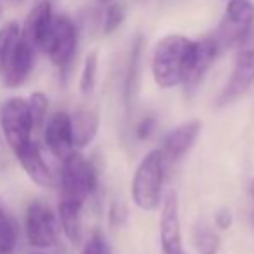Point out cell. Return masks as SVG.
Returning a JSON list of instances; mask_svg holds the SVG:
<instances>
[{
    "label": "cell",
    "mask_w": 254,
    "mask_h": 254,
    "mask_svg": "<svg viewBox=\"0 0 254 254\" xmlns=\"http://www.w3.org/2000/svg\"><path fill=\"white\" fill-rule=\"evenodd\" d=\"M98 188V173L91 160L73 150L63 159L61 198L85 204Z\"/></svg>",
    "instance_id": "3"
},
{
    "label": "cell",
    "mask_w": 254,
    "mask_h": 254,
    "mask_svg": "<svg viewBox=\"0 0 254 254\" xmlns=\"http://www.w3.org/2000/svg\"><path fill=\"white\" fill-rule=\"evenodd\" d=\"M249 191H251V197L254 198V181L251 183V187H249Z\"/></svg>",
    "instance_id": "30"
},
{
    "label": "cell",
    "mask_w": 254,
    "mask_h": 254,
    "mask_svg": "<svg viewBox=\"0 0 254 254\" xmlns=\"http://www.w3.org/2000/svg\"><path fill=\"white\" fill-rule=\"evenodd\" d=\"M0 127L12 152H18L32 141L33 120L28 101L23 98H11L0 108Z\"/></svg>",
    "instance_id": "4"
},
{
    "label": "cell",
    "mask_w": 254,
    "mask_h": 254,
    "mask_svg": "<svg viewBox=\"0 0 254 254\" xmlns=\"http://www.w3.org/2000/svg\"><path fill=\"white\" fill-rule=\"evenodd\" d=\"M202 131V122L198 119L188 120V122L180 124L178 127H174L173 131L167 132V136L164 138L162 143V155L166 159V162H178L181 160L197 143L198 136Z\"/></svg>",
    "instance_id": "10"
},
{
    "label": "cell",
    "mask_w": 254,
    "mask_h": 254,
    "mask_svg": "<svg viewBox=\"0 0 254 254\" xmlns=\"http://www.w3.org/2000/svg\"><path fill=\"white\" fill-rule=\"evenodd\" d=\"M98 66H99V58L98 53H89L84 61V68H82L80 75V91L84 96H89L96 87V80H98Z\"/></svg>",
    "instance_id": "21"
},
{
    "label": "cell",
    "mask_w": 254,
    "mask_h": 254,
    "mask_svg": "<svg viewBox=\"0 0 254 254\" xmlns=\"http://www.w3.org/2000/svg\"><path fill=\"white\" fill-rule=\"evenodd\" d=\"M195 53V40L183 35H167L153 49L152 75L160 89L183 85Z\"/></svg>",
    "instance_id": "1"
},
{
    "label": "cell",
    "mask_w": 254,
    "mask_h": 254,
    "mask_svg": "<svg viewBox=\"0 0 254 254\" xmlns=\"http://www.w3.org/2000/svg\"><path fill=\"white\" fill-rule=\"evenodd\" d=\"M21 39V30L18 23H7L0 28V71L4 70L9 58L12 56L16 46Z\"/></svg>",
    "instance_id": "20"
},
{
    "label": "cell",
    "mask_w": 254,
    "mask_h": 254,
    "mask_svg": "<svg viewBox=\"0 0 254 254\" xmlns=\"http://www.w3.org/2000/svg\"><path fill=\"white\" fill-rule=\"evenodd\" d=\"M35 53H37L35 47L26 39H23V35H21V39H19L12 56L9 58L5 68L0 71L2 78H4V84L7 85V87L14 89L25 84L26 78L32 73L33 64H35Z\"/></svg>",
    "instance_id": "13"
},
{
    "label": "cell",
    "mask_w": 254,
    "mask_h": 254,
    "mask_svg": "<svg viewBox=\"0 0 254 254\" xmlns=\"http://www.w3.org/2000/svg\"><path fill=\"white\" fill-rule=\"evenodd\" d=\"M23 0H0V11H4V9H11L16 7L18 4H21Z\"/></svg>",
    "instance_id": "29"
},
{
    "label": "cell",
    "mask_w": 254,
    "mask_h": 254,
    "mask_svg": "<svg viewBox=\"0 0 254 254\" xmlns=\"http://www.w3.org/2000/svg\"><path fill=\"white\" fill-rule=\"evenodd\" d=\"M26 239L33 247L47 249L58 242L60 233V219L53 209L40 200H33L26 209Z\"/></svg>",
    "instance_id": "7"
},
{
    "label": "cell",
    "mask_w": 254,
    "mask_h": 254,
    "mask_svg": "<svg viewBox=\"0 0 254 254\" xmlns=\"http://www.w3.org/2000/svg\"><path fill=\"white\" fill-rule=\"evenodd\" d=\"M14 155L33 183H37L39 187L44 188H53L56 185V178H54L49 164L46 162L39 145L33 139L28 145L19 148L18 152H14Z\"/></svg>",
    "instance_id": "14"
},
{
    "label": "cell",
    "mask_w": 254,
    "mask_h": 254,
    "mask_svg": "<svg viewBox=\"0 0 254 254\" xmlns=\"http://www.w3.org/2000/svg\"><path fill=\"white\" fill-rule=\"evenodd\" d=\"M16 247V228L12 221L0 209V254H12Z\"/></svg>",
    "instance_id": "23"
},
{
    "label": "cell",
    "mask_w": 254,
    "mask_h": 254,
    "mask_svg": "<svg viewBox=\"0 0 254 254\" xmlns=\"http://www.w3.org/2000/svg\"><path fill=\"white\" fill-rule=\"evenodd\" d=\"M103 2H112V0H103Z\"/></svg>",
    "instance_id": "31"
},
{
    "label": "cell",
    "mask_w": 254,
    "mask_h": 254,
    "mask_svg": "<svg viewBox=\"0 0 254 254\" xmlns=\"http://www.w3.org/2000/svg\"><path fill=\"white\" fill-rule=\"evenodd\" d=\"M80 254H112V249H110V244L106 237L103 235V232L94 230L87 239V242L84 244Z\"/></svg>",
    "instance_id": "24"
},
{
    "label": "cell",
    "mask_w": 254,
    "mask_h": 254,
    "mask_svg": "<svg viewBox=\"0 0 254 254\" xmlns=\"http://www.w3.org/2000/svg\"><path fill=\"white\" fill-rule=\"evenodd\" d=\"M82 209L84 204L68 200V198H61L60 209H58L61 230L73 246L80 244L82 240Z\"/></svg>",
    "instance_id": "18"
},
{
    "label": "cell",
    "mask_w": 254,
    "mask_h": 254,
    "mask_svg": "<svg viewBox=\"0 0 254 254\" xmlns=\"http://www.w3.org/2000/svg\"><path fill=\"white\" fill-rule=\"evenodd\" d=\"M166 159L160 150L148 152L136 167L131 183V195L136 207L141 211H155L162 202Z\"/></svg>",
    "instance_id": "2"
},
{
    "label": "cell",
    "mask_w": 254,
    "mask_h": 254,
    "mask_svg": "<svg viewBox=\"0 0 254 254\" xmlns=\"http://www.w3.org/2000/svg\"><path fill=\"white\" fill-rule=\"evenodd\" d=\"M155 127H157V119H155V117H153V115L143 117V119L139 120V122L136 124V127H134L136 139H138V141H146V139L153 134Z\"/></svg>",
    "instance_id": "26"
},
{
    "label": "cell",
    "mask_w": 254,
    "mask_h": 254,
    "mask_svg": "<svg viewBox=\"0 0 254 254\" xmlns=\"http://www.w3.org/2000/svg\"><path fill=\"white\" fill-rule=\"evenodd\" d=\"M78 33L77 26L66 16H54L49 37L42 47V53L47 54L51 63L61 71H64L71 64L77 53Z\"/></svg>",
    "instance_id": "6"
},
{
    "label": "cell",
    "mask_w": 254,
    "mask_h": 254,
    "mask_svg": "<svg viewBox=\"0 0 254 254\" xmlns=\"http://www.w3.org/2000/svg\"><path fill=\"white\" fill-rule=\"evenodd\" d=\"M141 60H143V39L136 37L134 44L129 54V63H127L126 78H124V105L127 112H131L132 103L136 99L141 80Z\"/></svg>",
    "instance_id": "16"
},
{
    "label": "cell",
    "mask_w": 254,
    "mask_h": 254,
    "mask_svg": "<svg viewBox=\"0 0 254 254\" xmlns=\"http://www.w3.org/2000/svg\"><path fill=\"white\" fill-rule=\"evenodd\" d=\"M254 28V5L249 0H230L226 5L225 18L219 25L218 40L219 47L242 46L249 40Z\"/></svg>",
    "instance_id": "5"
},
{
    "label": "cell",
    "mask_w": 254,
    "mask_h": 254,
    "mask_svg": "<svg viewBox=\"0 0 254 254\" xmlns=\"http://www.w3.org/2000/svg\"><path fill=\"white\" fill-rule=\"evenodd\" d=\"M127 221V209L120 200H115L110 207V223L112 226H122Z\"/></svg>",
    "instance_id": "27"
},
{
    "label": "cell",
    "mask_w": 254,
    "mask_h": 254,
    "mask_svg": "<svg viewBox=\"0 0 254 254\" xmlns=\"http://www.w3.org/2000/svg\"><path fill=\"white\" fill-rule=\"evenodd\" d=\"M219 49L221 47H219L218 40L214 37H207V39H202L195 42L193 60H191L190 70H188V75L183 82V87L188 94H193L198 89V85L202 84L207 71L211 70Z\"/></svg>",
    "instance_id": "11"
},
{
    "label": "cell",
    "mask_w": 254,
    "mask_h": 254,
    "mask_svg": "<svg viewBox=\"0 0 254 254\" xmlns=\"http://www.w3.org/2000/svg\"><path fill=\"white\" fill-rule=\"evenodd\" d=\"M71 119V136H73L75 148H85L94 141L99 129V115L96 110L82 108L77 110Z\"/></svg>",
    "instance_id": "17"
},
{
    "label": "cell",
    "mask_w": 254,
    "mask_h": 254,
    "mask_svg": "<svg viewBox=\"0 0 254 254\" xmlns=\"http://www.w3.org/2000/svg\"><path fill=\"white\" fill-rule=\"evenodd\" d=\"M159 226L162 254H185L180 219V200H178V193L174 190H167L162 197Z\"/></svg>",
    "instance_id": "9"
},
{
    "label": "cell",
    "mask_w": 254,
    "mask_h": 254,
    "mask_svg": "<svg viewBox=\"0 0 254 254\" xmlns=\"http://www.w3.org/2000/svg\"><path fill=\"white\" fill-rule=\"evenodd\" d=\"M191 242L198 254H218L221 247L219 233L214 230L211 223L198 219L191 228Z\"/></svg>",
    "instance_id": "19"
},
{
    "label": "cell",
    "mask_w": 254,
    "mask_h": 254,
    "mask_svg": "<svg viewBox=\"0 0 254 254\" xmlns=\"http://www.w3.org/2000/svg\"><path fill=\"white\" fill-rule=\"evenodd\" d=\"M253 221H254V212H253Z\"/></svg>",
    "instance_id": "32"
},
{
    "label": "cell",
    "mask_w": 254,
    "mask_h": 254,
    "mask_svg": "<svg viewBox=\"0 0 254 254\" xmlns=\"http://www.w3.org/2000/svg\"><path fill=\"white\" fill-rule=\"evenodd\" d=\"M26 101H28V108H30V113H32L33 127L40 129V127L44 126V122H46L47 110H49V98H47L44 92L37 91V92H33Z\"/></svg>",
    "instance_id": "22"
},
{
    "label": "cell",
    "mask_w": 254,
    "mask_h": 254,
    "mask_svg": "<svg viewBox=\"0 0 254 254\" xmlns=\"http://www.w3.org/2000/svg\"><path fill=\"white\" fill-rule=\"evenodd\" d=\"M233 225V214L230 207H221L214 214V226L218 230H228Z\"/></svg>",
    "instance_id": "28"
},
{
    "label": "cell",
    "mask_w": 254,
    "mask_h": 254,
    "mask_svg": "<svg viewBox=\"0 0 254 254\" xmlns=\"http://www.w3.org/2000/svg\"><path fill=\"white\" fill-rule=\"evenodd\" d=\"M44 139L56 159L63 160L70 152H73V136H71V119L68 113L56 112L49 117L44 129Z\"/></svg>",
    "instance_id": "12"
},
{
    "label": "cell",
    "mask_w": 254,
    "mask_h": 254,
    "mask_svg": "<svg viewBox=\"0 0 254 254\" xmlns=\"http://www.w3.org/2000/svg\"><path fill=\"white\" fill-rule=\"evenodd\" d=\"M254 84V46H246L239 51L233 63V70L226 80L225 87L221 89L216 98V106L223 108L239 98H242Z\"/></svg>",
    "instance_id": "8"
},
{
    "label": "cell",
    "mask_w": 254,
    "mask_h": 254,
    "mask_svg": "<svg viewBox=\"0 0 254 254\" xmlns=\"http://www.w3.org/2000/svg\"><path fill=\"white\" fill-rule=\"evenodd\" d=\"M53 7L47 0L40 2L39 5L33 7V11L28 14L23 28L21 35L23 39H26L37 51H42L44 44H46L47 37H49L51 26H53Z\"/></svg>",
    "instance_id": "15"
},
{
    "label": "cell",
    "mask_w": 254,
    "mask_h": 254,
    "mask_svg": "<svg viewBox=\"0 0 254 254\" xmlns=\"http://www.w3.org/2000/svg\"><path fill=\"white\" fill-rule=\"evenodd\" d=\"M124 18H126V9L122 7L120 4H112L105 12V23H103V32L106 35L113 33L120 25H122Z\"/></svg>",
    "instance_id": "25"
}]
</instances>
